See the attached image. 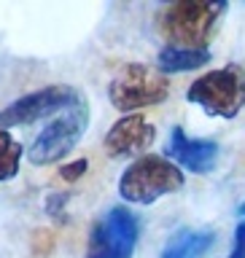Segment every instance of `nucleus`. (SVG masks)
I'll use <instances>...</instances> for the list:
<instances>
[{
  "label": "nucleus",
  "mask_w": 245,
  "mask_h": 258,
  "mask_svg": "<svg viewBox=\"0 0 245 258\" xmlns=\"http://www.w3.org/2000/svg\"><path fill=\"white\" fill-rule=\"evenodd\" d=\"M224 14L218 0H175L159 14V30L175 48H208Z\"/></svg>",
  "instance_id": "1"
},
{
  "label": "nucleus",
  "mask_w": 245,
  "mask_h": 258,
  "mask_svg": "<svg viewBox=\"0 0 245 258\" xmlns=\"http://www.w3.org/2000/svg\"><path fill=\"white\" fill-rule=\"evenodd\" d=\"M181 188H183L181 167L165 156H154V153L135 159L119 180L121 199L132 202V205H151L159 197H167V194H175Z\"/></svg>",
  "instance_id": "2"
},
{
  "label": "nucleus",
  "mask_w": 245,
  "mask_h": 258,
  "mask_svg": "<svg viewBox=\"0 0 245 258\" xmlns=\"http://www.w3.org/2000/svg\"><path fill=\"white\" fill-rule=\"evenodd\" d=\"M186 100L200 105L208 116L234 118L245 105V73L237 64L210 70L197 78L186 92Z\"/></svg>",
  "instance_id": "3"
},
{
  "label": "nucleus",
  "mask_w": 245,
  "mask_h": 258,
  "mask_svg": "<svg viewBox=\"0 0 245 258\" xmlns=\"http://www.w3.org/2000/svg\"><path fill=\"white\" fill-rule=\"evenodd\" d=\"M170 94V84L159 70L149 68V64L132 62L124 64L121 73L111 81L108 86V100L116 110H140L151 108V105L165 102Z\"/></svg>",
  "instance_id": "4"
},
{
  "label": "nucleus",
  "mask_w": 245,
  "mask_h": 258,
  "mask_svg": "<svg viewBox=\"0 0 245 258\" xmlns=\"http://www.w3.org/2000/svg\"><path fill=\"white\" fill-rule=\"evenodd\" d=\"M86 126H89V105L84 100H78L68 110H62L57 118H52V124L43 126V132L32 140L30 161L38 167L62 161L78 145V140L86 132Z\"/></svg>",
  "instance_id": "5"
},
{
  "label": "nucleus",
  "mask_w": 245,
  "mask_h": 258,
  "mask_svg": "<svg viewBox=\"0 0 245 258\" xmlns=\"http://www.w3.org/2000/svg\"><path fill=\"white\" fill-rule=\"evenodd\" d=\"M135 245L137 218L127 207H113L89 231L86 258H132Z\"/></svg>",
  "instance_id": "6"
},
{
  "label": "nucleus",
  "mask_w": 245,
  "mask_h": 258,
  "mask_svg": "<svg viewBox=\"0 0 245 258\" xmlns=\"http://www.w3.org/2000/svg\"><path fill=\"white\" fill-rule=\"evenodd\" d=\"M81 100L76 89L70 86H46V89H38L32 94H24L19 97L16 102H11L6 110H0V129L8 126H24V124H32L38 118H48L54 113H62L68 110L70 105H76Z\"/></svg>",
  "instance_id": "7"
},
{
  "label": "nucleus",
  "mask_w": 245,
  "mask_h": 258,
  "mask_svg": "<svg viewBox=\"0 0 245 258\" xmlns=\"http://www.w3.org/2000/svg\"><path fill=\"white\" fill-rule=\"evenodd\" d=\"M157 140V129H154L143 116H124L108 129L103 140V148L111 159H129L143 153L145 148H151V143Z\"/></svg>",
  "instance_id": "8"
},
{
  "label": "nucleus",
  "mask_w": 245,
  "mask_h": 258,
  "mask_svg": "<svg viewBox=\"0 0 245 258\" xmlns=\"http://www.w3.org/2000/svg\"><path fill=\"white\" fill-rule=\"evenodd\" d=\"M167 156L175 161L178 167H186L197 175L213 172L218 164V143L202 140V137H189L183 126H175L170 132L167 143Z\"/></svg>",
  "instance_id": "9"
},
{
  "label": "nucleus",
  "mask_w": 245,
  "mask_h": 258,
  "mask_svg": "<svg viewBox=\"0 0 245 258\" xmlns=\"http://www.w3.org/2000/svg\"><path fill=\"white\" fill-rule=\"evenodd\" d=\"M213 231H178L173 239L165 245L159 258H202L208 253L210 247H213Z\"/></svg>",
  "instance_id": "10"
},
{
  "label": "nucleus",
  "mask_w": 245,
  "mask_h": 258,
  "mask_svg": "<svg viewBox=\"0 0 245 258\" xmlns=\"http://www.w3.org/2000/svg\"><path fill=\"white\" fill-rule=\"evenodd\" d=\"M205 62H210V51H208V48H175V46H165L159 51L157 70L159 73H189V70L202 68Z\"/></svg>",
  "instance_id": "11"
},
{
  "label": "nucleus",
  "mask_w": 245,
  "mask_h": 258,
  "mask_svg": "<svg viewBox=\"0 0 245 258\" xmlns=\"http://www.w3.org/2000/svg\"><path fill=\"white\" fill-rule=\"evenodd\" d=\"M19 161H22V145L16 143L8 132L0 129V183L16 177V172H19Z\"/></svg>",
  "instance_id": "12"
},
{
  "label": "nucleus",
  "mask_w": 245,
  "mask_h": 258,
  "mask_svg": "<svg viewBox=\"0 0 245 258\" xmlns=\"http://www.w3.org/2000/svg\"><path fill=\"white\" fill-rule=\"evenodd\" d=\"M70 202V191L68 194H52V197L46 199V213L54 218V221L65 223L68 218H65V205Z\"/></svg>",
  "instance_id": "13"
},
{
  "label": "nucleus",
  "mask_w": 245,
  "mask_h": 258,
  "mask_svg": "<svg viewBox=\"0 0 245 258\" xmlns=\"http://www.w3.org/2000/svg\"><path fill=\"white\" fill-rule=\"evenodd\" d=\"M52 247H54V234L52 231H35V237H32V250H35V255L38 258H46L48 253H52Z\"/></svg>",
  "instance_id": "14"
},
{
  "label": "nucleus",
  "mask_w": 245,
  "mask_h": 258,
  "mask_svg": "<svg viewBox=\"0 0 245 258\" xmlns=\"http://www.w3.org/2000/svg\"><path fill=\"white\" fill-rule=\"evenodd\" d=\"M86 167H89V161L86 159H78V161H73V164L62 167L60 169V177H62V180H68V183H76L78 177L86 172Z\"/></svg>",
  "instance_id": "15"
},
{
  "label": "nucleus",
  "mask_w": 245,
  "mask_h": 258,
  "mask_svg": "<svg viewBox=\"0 0 245 258\" xmlns=\"http://www.w3.org/2000/svg\"><path fill=\"white\" fill-rule=\"evenodd\" d=\"M229 258H245V221L234 229V245H232Z\"/></svg>",
  "instance_id": "16"
},
{
  "label": "nucleus",
  "mask_w": 245,
  "mask_h": 258,
  "mask_svg": "<svg viewBox=\"0 0 245 258\" xmlns=\"http://www.w3.org/2000/svg\"><path fill=\"white\" fill-rule=\"evenodd\" d=\"M237 210H240V215H245V202H242V205H240Z\"/></svg>",
  "instance_id": "17"
}]
</instances>
